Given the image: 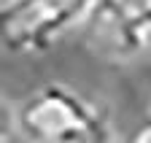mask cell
<instances>
[{
  "mask_svg": "<svg viewBox=\"0 0 151 143\" xmlns=\"http://www.w3.org/2000/svg\"><path fill=\"white\" fill-rule=\"evenodd\" d=\"M16 127L27 143H111L108 116L65 84H43L19 103Z\"/></svg>",
  "mask_w": 151,
  "mask_h": 143,
  "instance_id": "6da1fadb",
  "label": "cell"
},
{
  "mask_svg": "<svg viewBox=\"0 0 151 143\" xmlns=\"http://www.w3.org/2000/svg\"><path fill=\"white\" fill-rule=\"evenodd\" d=\"M97 0H8L0 14V41L8 54H46L73 27H81Z\"/></svg>",
  "mask_w": 151,
  "mask_h": 143,
  "instance_id": "7a4b0ae2",
  "label": "cell"
},
{
  "mask_svg": "<svg viewBox=\"0 0 151 143\" xmlns=\"http://www.w3.org/2000/svg\"><path fill=\"white\" fill-rule=\"evenodd\" d=\"M81 38L92 54L111 62H127L146 51V32L119 11L113 0H97L81 24Z\"/></svg>",
  "mask_w": 151,
  "mask_h": 143,
  "instance_id": "3957f363",
  "label": "cell"
},
{
  "mask_svg": "<svg viewBox=\"0 0 151 143\" xmlns=\"http://www.w3.org/2000/svg\"><path fill=\"white\" fill-rule=\"evenodd\" d=\"M113 3L135 27H140L143 32L151 30V0H113Z\"/></svg>",
  "mask_w": 151,
  "mask_h": 143,
  "instance_id": "277c9868",
  "label": "cell"
},
{
  "mask_svg": "<svg viewBox=\"0 0 151 143\" xmlns=\"http://www.w3.org/2000/svg\"><path fill=\"white\" fill-rule=\"evenodd\" d=\"M127 143H151V116H148V119L140 124V127L129 135V140H127Z\"/></svg>",
  "mask_w": 151,
  "mask_h": 143,
  "instance_id": "5b68a950",
  "label": "cell"
},
{
  "mask_svg": "<svg viewBox=\"0 0 151 143\" xmlns=\"http://www.w3.org/2000/svg\"><path fill=\"white\" fill-rule=\"evenodd\" d=\"M146 54H148V57H151V30H148V32H146Z\"/></svg>",
  "mask_w": 151,
  "mask_h": 143,
  "instance_id": "8992f818",
  "label": "cell"
},
{
  "mask_svg": "<svg viewBox=\"0 0 151 143\" xmlns=\"http://www.w3.org/2000/svg\"><path fill=\"white\" fill-rule=\"evenodd\" d=\"M148 116H151V105H148Z\"/></svg>",
  "mask_w": 151,
  "mask_h": 143,
  "instance_id": "52a82bcc",
  "label": "cell"
},
{
  "mask_svg": "<svg viewBox=\"0 0 151 143\" xmlns=\"http://www.w3.org/2000/svg\"><path fill=\"white\" fill-rule=\"evenodd\" d=\"M3 3H8V0H3Z\"/></svg>",
  "mask_w": 151,
  "mask_h": 143,
  "instance_id": "ba28073f",
  "label": "cell"
}]
</instances>
